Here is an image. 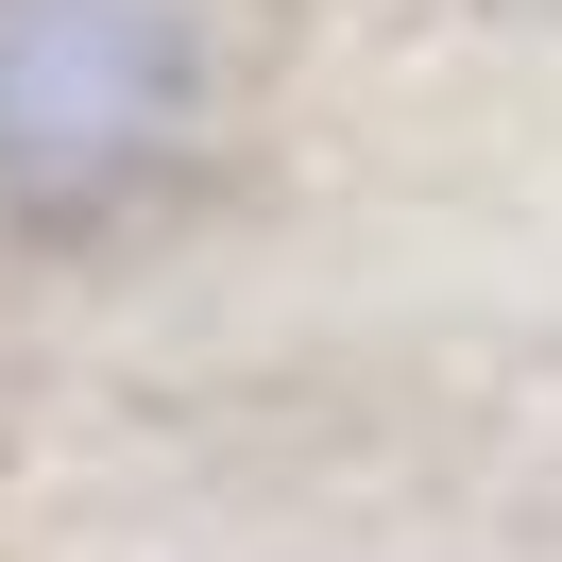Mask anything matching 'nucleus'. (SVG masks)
<instances>
[{"instance_id":"obj_1","label":"nucleus","mask_w":562,"mask_h":562,"mask_svg":"<svg viewBox=\"0 0 562 562\" xmlns=\"http://www.w3.org/2000/svg\"><path fill=\"white\" fill-rule=\"evenodd\" d=\"M205 103V0H0V222L86 239L171 171Z\"/></svg>"}]
</instances>
